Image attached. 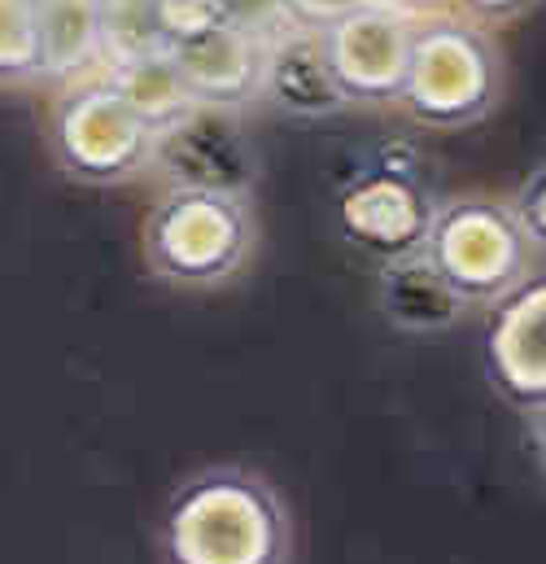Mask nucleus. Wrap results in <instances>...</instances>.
I'll return each instance as SVG.
<instances>
[{
    "mask_svg": "<svg viewBox=\"0 0 546 564\" xmlns=\"http://www.w3.org/2000/svg\"><path fill=\"white\" fill-rule=\"evenodd\" d=\"M162 564H288V508L250 468L219 464L179 481L157 521Z\"/></svg>",
    "mask_w": 546,
    "mask_h": 564,
    "instance_id": "obj_1",
    "label": "nucleus"
},
{
    "mask_svg": "<svg viewBox=\"0 0 546 564\" xmlns=\"http://www.w3.org/2000/svg\"><path fill=\"white\" fill-rule=\"evenodd\" d=\"M259 246L250 197L166 188L140 224V259L171 289H219L237 281Z\"/></svg>",
    "mask_w": 546,
    "mask_h": 564,
    "instance_id": "obj_2",
    "label": "nucleus"
},
{
    "mask_svg": "<svg viewBox=\"0 0 546 564\" xmlns=\"http://www.w3.org/2000/svg\"><path fill=\"white\" fill-rule=\"evenodd\" d=\"M503 57L494 40L459 18H415L398 106L419 128L459 132L494 115L503 97Z\"/></svg>",
    "mask_w": 546,
    "mask_h": 564,
    "instance_id": "obj_3",
    "label": "nucleus"
},
{
    "mask_svg": "<svg viewBox=\"0 0 546 564\" xmlns=\"http://www.w3.org/2000/svg\"><path fill=\"white\" fill-rule=\"evenodd\" d=\"M44 137L57 171L92 188L132 184L153 158V128L110 88L106 75L66 84L48 110Z\"/></svg>",
    "mask_w": 546,
    "mask_h": 564,
    "instance_id": "obj_4",
    "label": "nucleus"
},
{
    "mask_svg": "<svg viewBox=\"0 0 546 564\" xmlns=\"http://www.w3.org/2000/svg\"><path fill=\"white\" fill-rule=\"evenodd\" d=\"M437 197L419 175V158L407 144H385L363 171H354L332 197V224L346 246L372 259H398L424 250Z\"/></svg>",
    "mask_w": 546,
    "mask_h": 564,
    "instance_id": "obj_5",
    "label": "nucleus"
},
{
    "mask_svg": "<svg viewBox=\"0 0 546 564\" xmlns=\"http://www.w3.org/2000/svg\"><path fill=\"white\" fill-rule=\"evenodd\" d=\"M424 254L468 306L499 302L507 289L529 276L534 263L525 237L507 215V202L490 197L441 202L424 237Z\"/></svg>",
    "mask_w": 546,
    "mask_h": 564,
    "instance_id": "obj_6",
    "label": "nucleus"
},
{
    "mask_svg": "<svg viewBox=\"0 0 546 564\" xmlns=\"http://www.w3.org/2000/svg\"><path fill=\"white\" fill-rule=\"evenodd\" d=\"M149 171L166 180V188H201L250 197L259 180V153L241 110L193 101L179 119L153 132Z\"/></svg>",
    "mask_w": 546,
    "mask_h": 564,
    "instance_id": "obj_7",
    "label": "nucleus"
},
{
    "mask_svg": "<svg viewBox=\"0 0 546 564\" xmlns=\"http://www.w3.org/2000/svg\"><path fill=\"white\" fill-rule=\"evenodd\" d=\"M481 364L503 403L525 416L546 408V272H529L490 302Z\"/></svg>",
    "mask_w": 546,
    "mask_h": 564,
    "instance_id": "obj_8",
    "label": "nucleus"
},
{
    "mask_svg": "<svg viewBox=\"0 0 546 564\" xmlns=\"http://www.w3.org/2000/svg\"><path fill=\"white\" fill-rule=\"evenodd\" d=\"M415 18L390 4H368L324 31L337 88L350 106H398L407 79Z\"/></svg>",
    "mask_w": 546,
    "mask_h": 564,
    "instance_id": "obj_9",
    "label": "nucleus"
},
{
    "mask_svg": "<svg viewBox=\"0 0 546 564\" xmlns=\"http://www.w3.org/2000/svg\"><path fill=\"white\" fill-rule=\"evenodd\" d=\"M263 44H267V31H254L245 22H228V26L193 35V40H179L166 53H171L184 88L193 93V101L245 110L259 101Z\"/></svg>",
    "mask_w": 546,
    "mask_h": 564,
    "instance_id": "obj_10",
    "label": "nucleus"
},
{
    "mask_svg": "<svg viewBox=\"0 0 546 564\" xmlns=\"http://www.w3.org/2000/svg\"><path fill=\"white\" fill-rule=\"evenodd\" d=\"M259 101H267L288 119H332L350 110L324 48V31H302L288 22L267 31Z\"/></svg>",
    "mask_w": 546,
    "mask_h": 564,
    "instance_id": "obj_11",
    "label": "nucleus"
},
{
    "mask_svg": "<svg viewBox=\"0 0 546 564\" xmlns=\"http://www.w3.org/2000/svg\"><path fill=\"white\" fill-rule=\"evenodd\" d=\"M376 306L390 319V328H398L407 337L450 333L468 315V302L441 281V272L428 263L424 250H411V254L381 263V272H376Z\"/></svg>",
    "mask_w": 546,
    "mask_h": 564,
    "instance_id": "obj_12",
    "label": "nucleus"
},
{
    "mask_svg": "<svg viewBox=\"0 0 546 564\" xmlns=\"http://www.w3.org/2000/svg\"><path fill=\"white\" fill-rule=\"evenodd\" d=\"M101 9L106 0H40L44 79L75 84L101 75Z\"/></svg>",
    "mask_w": 546,
    "mask_h": 564,
    "instance_id": "obj_13",
    "label": "nucleus"
},
{
    "mask_svg": "<svg viewBox=\"0 0 546 564\" xmlns=\"http://www.w3.org/2000/svg\"><path fill=\"white\" fill-rule=\"evenodd\" d=\"M106 79H110V88L136 110L153 132L166 128L171 119H179L193 106V93L184 88V79H179V70H175V62H171L166 48L162 53H149V57H136L128 66L106 70Z\"/></svg>",
    "mask_w": 546,
    "mask_h": 564,
    "instance_id": "obj_14",
    "label": "nucleus"
},
{
    "mask_svg": "<svg viewBox=\"0 0 546 564\" xmlns=\"http://www.w3.org/2000/svg\"><path fill=\"white\" fill-rule=\"evenodd\" d=\"M162 31L153 18V0H106L101 9V75L128 66L136 57L162 53Z\"/></svg>",
    "mask_w": 546,
    "mask_h": 564,
    "instance_id": "obj_15",
    "label": "nucleus"
},
{
    "mask_svg": "<svg viewBox=\"0 0 546 564\" xmlns=\"http://www.w3.org/2000/svg\"><path fill=\"white\" fill-rule=\"evenodd\" d=\"M44 79L40 0H0V88Z\"/></svg>",
    "mask_w": 546,
    "mask_h": 564,
    "instance_id": "obj_16",
    "label": "nucleus"
},
{
    "mask_svg": "<svg viewBox=\"0 0 546 564\" xmlns=\"http://www.w3.org/2000/svg\"><path fill=\"white\" fill-rule=\"evenodd\" d=\"M153 18H157V31H162V44L171 48V44L193 40L201 31L245 22V0H153Z\"/></svg>",
    "mask_w": 546,
    "mask_h": 564,
    "instance_id": "obj_17",
    "label": "nucleus"
},
{
    "mask_svg": "<svg viewBox=\"0 0 546 564\" xmlns=\"http://www.w3.org/2000/svg\"><path fill=\"white\" fill-rule=\"evenodd\" d=\"M507 215H512L516 232L525 237L529 254H546V162L534 166V171L516 184V193H512V202H507Z\"/></svg>",
    "mask_w": 546,
    "mask_h": 564,
    "instance_id": "obj_18",
    "label": "nucleus"
},
{
    "mask_svg": "<svg viewBox=\"0 0 546 564\" xmlns=\"http://www.w3.org/2000/svg\"><path fill=\"white\" fill-rule=\"evenodd\" d=\"M280 22L288 26H302V31H328L337 26L341 18L368 9V4H381V0H272Z\"/></svg>",
    "mask_w": 546,
    "mask_h": 564,
    "instance_id": "obj_19",
    "label": "nucleus"
},
{
    "mask_svg": "<svg viewBox=\"0 0 546 564\" xmlns=\"http://www.w3.org/2000/svg\"><path fill=\"white\" fill-rule=\"evenodd\" d=\"M468 4V13L472 18H481V22H512V18H525L534 4H543V0H463Z\"/></svg>",
    "mask_w": 546,
    "mask_h": 564,
    "instance_id": "obj_20",
    "label": "nucleus"
},
{
    "mask_svg": "<svg viewBox=\"0 0 546 564\" xmlns=\"http://www.w3.org/2000/svg\"><path fill=\"white\" fill-rule=\"evenodd\" d=\"M529 442H534L538 464H543V473H546V408L543 412H529Z\"/></svg>",
    "mask_w": 546,
    "mask_h": 564,
    "instance_id": "obj_21",
    "label": "nucleus"
},
{
    "mask_svg": "<svg viewBox=\"0 0 546 564\" xmlns=\"http://www.w3.org/2000/svg\"><path fill=\"white\" fill-rule=\"evenodd\" d=\"M381 4H390V9H403V13H424V9H433V4H441V0H381Z\"/></svg>",
    "mask_w": 546,
    "mask_h": 564,
    "instance_id": "obj_22",
    "label": "nucleus"
}]
</instances>
